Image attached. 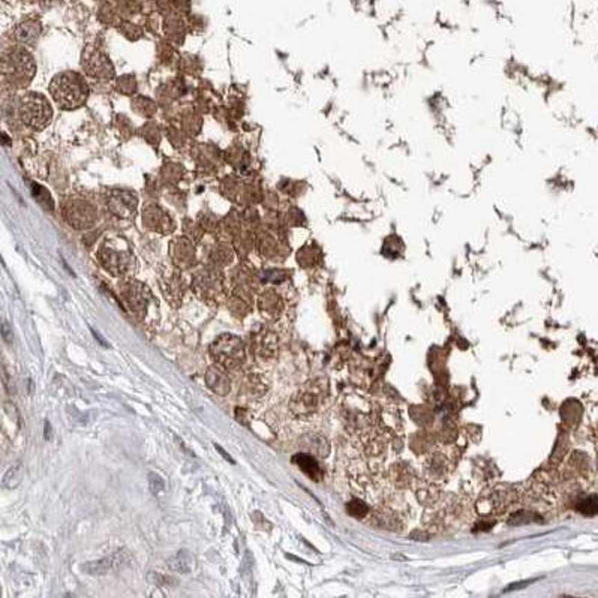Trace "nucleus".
<instances>
[{"label":"nucleus","mask_w":598,"mask_h":598,"mask_svg":"<svg viewBox=\"0 0 598 598\" xmlns=\"http://www.w3.org/2000/svg\"><path fill=\"white\" fill-rule=\"evenodd\" d=\"M50 93L60 108L75 110L88 101L89 88L80 74L62 72L53 78Z\"/></svg>","instance_id":"nucleus-1"},{"label":"nucleus","mask_w":598,"mask_h":598,"mask_svg":"<svg viewBox=\"0 0 598 598\" xmlns=\"http://www.w3.org/2000/svg\"><path fill=\"white\" fill-rule=\"evenodd\" d=\"M20 117L26 125L33 129H44L53 119V110L42 94L29 93L21 99Z\"/></svg>","instance_id":"nucleus-2"},{"label":"nucleus","mask_w":598,"mask_h":598,"mask_svg":"<svg viewBox=\"0 0 598 598\" xmlns=\"http://www.w3.org/2000/svg\"><path fill=\"white\" fill-rule=\"evenodd\" d=\"M213 354L219 359L222 365L232 368L240 363L243 359V350H241V343L236 337L223 336L216 342L213 346Z\"/></svg>","instance_id":"nucleus-3"},{"label":"nucleus","mask_w":598,"mask_h":598,"mask_svg":"<svg viewBox=\"0 0 598 598\" xmlns=\"http://www.w3.org/2000/svg\"><path fill=\"white\" fill-rule=\"evenodd\" d=\"M292 462L297 464L300 466V470L303 472H306L309 477H312L315 481L321 480V470H319V465L310 455L299 453L292 457Z\"/></svg>","instance_id":"nucleus-4"},{"label":"nucleus","mask_w":598,"mask_h":598,"mask_svg":"<svg viewBox=\"0 0 598 598\" xmlns=\"http://www.w3.org/2000/svg\"><path fill=\"white\" fill-rule=\"evenodd\" d=\"M119 562H122V561H120V558H119V553H116L114 557H111V558H106V559L94 561V562H88V564L83 567V570L86 571V573H89L92 576H102V575H106L111 567L119 566Z\"/></svg>","instance_id":"nucleus-5"},{"label":"nucleus","mask_w":598,"mask_h":598,"mask_svg":"<svg viewBox=\"0 0 598 598\" xmlns=\"http://www.w3.org/2000/svg\"><path fill=\"white\" fill-rule=\"evenodd\" d=\"M207 384H209V387L213 390V392H216L221 396H223L225 393H228V390H230V381L219 369H210L209 370V374H207Z\"/></svg>","instance_id":"nucleus-6"},{"label":"nucleus","mask_w":598,"mask_h":598,"mask_svg":"<svg viewBox=\"0 0 598 598\" xmlns=\"http://www.w3.org/2000/svg\"><path fill=\"white\" fill-rule=\"evenodd\" d=\"M190 559H189V555H188V552L186 550H180L175 558H171L170 559V568L171 570H175V571H179V573H188V571L190 570Z\"/></svg>","instance_id":"nucleus-7"},{"label":"nucleus","mask_w":598,"mask_h":598,"mask_svg":"<svg viewBox=\"0 0 598 598\" xmlns=\"http://www.w3.org/2000/svg\"><path fill=\"white\" fill-rule=\"evenodd\" d=\"M577 510L580 511V513L588 515V516L597 515L598 513V498L597 497H589V498L584 499L577 506Z\"/></svg>","instance_id":"nucleus-8"},{"label":"nucleus","mask_w":598,"mask_h":598,"mask_svg":"<svg viewBox=\"0 0 598 598\" xmlns=\"http://www.w3.org/2000/svg\"><path fill=\"white\" fill-rule=\"evenodd\" d=\"M149 484H150V490L153 493H156V495H158V493H161V492H163V489H166V483H163V480L161 479V477L158 474H155V472L149 474Z\"/></svg>","instance_id":"nucleus-9"},{"label":"nucleus","mask_w":598,"mask_h":598,"mask_svg":"<svg viewBox=\"0 0 598 598\" xmlns=\"http://www.w3.org/2000/svg\"><path fill=\"white\" fill-rule=\"evenodd\" d=\"M2 335H3V339H5L8 343H11V342H12V332L10 330V327H8L6 323H3V326H2Z\"/></svg>","instance_id":"nucleus-10"},{"label":"nucleus","mask_w":598,"mask_h":598,"mask_svg":"<svg viewBox=\"0 0 598 598\" xmlns=\"http://www.w3.org/2000/svg\"><path fill=\"white\" fill-rule=\"evenodd\" d=\"M215 447H216V448H218V452H219V453H221V455H222V456H223L225 459H227V461H228V462H231V464H236V462H234V459H231V457H230V455H228V453H225V452H223V450H222V447H219L218 444H215Z\"/></svg>","instance_id":"nucleus-11"},{"label":"nucleus","mask_w":598,"mask_h":598,"mask_svg":"<svg viewBox=\"0 0 598 598\" xmlns=\"http://www.w3.org/2000/svg\"><path fill=\"white\" fill-rule=\"evenodd\" d=\"M46 439H51V424L50 421H46Z\"/></svg>","instance_id":"nucleus-12"},{"label":"nucleus","mask_w":598,"mask_h":598,"mask_svg":"<svg viewBox=\"0 0 598 598\" xmlns=\"http://www.w3.org/2000/svg\"><path fill=\"white\" fill-rule=\"evenodd\" d=\"M92 333H93V336H94V337H97V339H98V341H99V342H101L102 345H106V346L108 345V343H107L106 341H103V339H102V337H101V335H99L98 332H94V330H92Z\"/></svg>","instance_id":"nucleus-13"}]
</instances>
